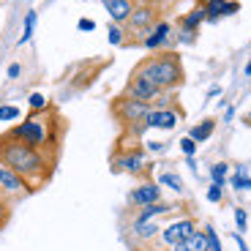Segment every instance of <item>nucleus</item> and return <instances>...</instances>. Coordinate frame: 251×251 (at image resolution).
<instances>
[{"label": "nucleus", "instance_id": "21", "mask_svg": "<svg viewBox=\"0 0 251 251\" xmlns=\"http://www.w3.org/2000/svg\"><path fill=\"white\" fill-rule=\"evenodd\" d=\"M170 251H207V238H205V232H194L191 238H186V240H180L177 246H172Z\"/></svg>", "mask_w": 251, "mask_h": 251}, {"label": "nucleus", "instance_id": "44", "mask_svg": "<svg viewBox=\"0 0 251 251\" xmlns=\"http://www.w3.org/2000/svg\"><path fill=\"white\" fill-rule=\"evenodd\" d=\"M243 76H251V57H249V63L243 66Z\"/></svg>", "mask_w": 251, "mask_h": 251}, {"label": "nucleus", "instance_id": "23", "mask_svg": "<svg viewBox=\"0 0 251 251\" xmlns=\"http://www.w3.org/2000/svg\"><path fill=\"white\" fill-rule=\"evenodd\" d=\"M107 41H109L112 47H123V44H128L126 27H123V25H115V22H109V27H107Z\"/></svg>", "mask_w": 251, "mask_h": 251}, {"label": "nucleus", "instance_id": "45", "mask_svg": "<svg viewBox=\"0 0 251 251\" xmlns=\"http://www.w3.org/2000/svg\"><path fill=\"white\" fill-rule=\"evenodd\" d=\"M246 126H251V112H249V115H246Z\"/></svg>", "mask_w": 251, "mask_h": 251}, {"label": "nucleus", "instance_id": "31", "mask_svg": "<svg viewBox=\"0 0 251 251\" xmlns=\"http://www.w3.org/2000/svg\"><path fill=\"white\" fill-rule=\"evenodd\" d=\"M142 148H145V153H156V156H158V153H167L170 145L164 142V139H145Z\"/></svg>", "mask_w": 251, "mask_h": 251}, {"label": "nucleus", "instance_id": "17", "mask_svg": "<svg viewBox=\"0 0 251 251\" xmlns=\"http://www.w3.org/2000/svg\"><path fill=\"white\" fill-rule=\"evenodd\" d=\"M156 183L161 188H170V191H175V194H186V183H183V177L177 175L175 170H161L156 175Z\"/></svg>", "mask_w": 251, "mask_h": 251}, {"label": "nucleus", "instance_id": "47", "mask_svg": "<svg viewBox=\"0 0 251 251\" xmlns=\"http://www.w3.org/2000/svg\"><path fill=\"white\" fill-rule=\"evenodd\" d=\"M0 200H3V188H0Z\"/></svg>", "mask_w": 251, "mask_h": 251}, {"label": "nucleus", "instance_id": "46", "mask_svg": "<svg viewBox=\"0 0 251 251\" xmlns=\"http://www.w3.org/2000/svg\"><path fill=\"white\" fill-rule=\"evenodd\" d=\"M156 251H170V249H164V246H161V249H156Z\"/></svg>", "mask_w": 251, "mask_h": 251}, {"label": "nucleus", "instance_id": "19", "mask_svg": "<svg viewBox=\"0 0 251 251\" xmlns=\"http://www.w3.org/2000/svg\"><path fill=\"white\" fill-rule=\"evenodd\" d=\"M229 0H205L202 3V8H205V22L207 25H216V22H221L224 19V8Z\"/></svg>", "mask_w": 251, "mask_h": 251}, {"label": "nucleus", "instance_id": "6", "mask_svg": "<svg viewBox=\"0 0 251 251\" xmlns=\"http://www.w3.org/2000/svg\"><path fill=\"white\" fill-rule=\"evenodd\" d=\"M158 22V6H142V3H137L131 11V17L126 19V36H128V41H142L148 33H151V27Z\"/></svg>", "mask_w": 251, "mask_h": 251}, {"label": "nucleus", "instance_id": "25", "mask_svg": "<svg viewBox=\"0 0 251 251\" xmlns=\"http://www.w3.org/2000/svg\"><path fill=\"white\" fill-rule=\"evenodd\" d=\"M22 120V109L17 104H0V123H17Z\"/></svg>", "mask_w": 251, "mask_h": 251}, {"label": "nucleus", "instance_id": "24", "mask_svg": "<svg viewBox=\"0 0 251 251\" xmlns=\"http://www.w3.org/2000/svg\"><path fill=\"white\" fill-rule=\"evenodd\" d=\"M27 107H30V112L41 115V112H47V109H50V99H47L44 93H38V90H33V93L27 96Z\"/></svg>", "mask_w": 251, "mask_h": 251}, {"label": "nucleus", "instance_id": "12", "mask_svg": "<svg viewBox=\"0 0 251 251\" xmlns=\"http://www.w3.org/2000/svg\"><path fill=\"white\" fill-rule=\"evenodd\" d=\"M177 213H180V205H177V202L161 200V202H156V205L139 207L137 213H134L131 224H145V221H158V224H161L164 219H172V216H177Z\"/></svg>", "mask_w": 251, "mask_h": 251}, {"label": "nucleus", "instance_id": "41", "mask_svg": "<svg viewBox=\"0 0 251 251\" xmlns=\"http://www.w3.org/2000/svg\"><path fill=\"white\" fill-rule=\"evenodd\" d=\"M232 120H235V107L229 104V107L224 109V118H221V123H232Z\"/></svg>", "mask_w": 251, "mask_h": 251}, {"label": "nucleus", "instance_id": "14", "mask_svg": "<svg viewBox=\"0 0 251 251\" xmlns=\"http://www.w3.org/2000/svg\"><path fill=\"white\" fill-rule=\"evenodd\" d=\"M99 3L109 14V22H115V25H126V19L131 17L134 6H137L134 0H99Z\"/></svg>", "mask_w": 251, "mask_h": 251}, {"label": "nucleus", "instance_id": "48", "mask_svg": "<svg viewBox=\"0 0 251 251\" xmlns=\"http://www.w3.org/2000/svg\"><path fill=\"white\" fill-rule=\"evenodd\" d=\"M0 3H3V0H0Z\"/></svg>", "mask_w": 251, "mask_h": 251}, {"label": "nucleus", "instance_id": "26", "mask_svg": "<svg viewBox=\"0 0 251 251\" xmlns=\"http://www.w3.org/2000/svg\"><path fill=\"white\" fill-rule=\"evenodd\" d=\"M226 186L232 188V191H240V194H243V191H251V175H229L226 177Z\"/></svg>", "mask_w": 251, "mask_h": 251}, {"label": "nucleus", "instance_id": "11", "mask_svg": "<svg viewBox=\"0 0 251 251\" xmlns=\"http://www.w3.org/2000/svg\"><path fill=\"white\" fill-rule=\"evenodd\" d=\"M126 200H128V205H131L134 210H139V207H148V205L161 202L164 200V188L158 186L156 180H148V177H145V180H139L137 186L128 191V197H126Z\"/></svg>", "mask_w": 251, "mask_h": 251}, {"label": "nucleus", "instance_id": "34", "mask_svg": "<svg viewBox=\"0 0 251 251\" xmlns=\"http://www.w3.org/2000/svg\"><path fill=\"white\" fill-rule=\"evenodd\" d=\"M76 30H79V33H93V30H96V19L82 17L79 22H76Z\"/></svg>", "mask_w": 251, "mask_h": 251}, {"label": "nucleus", "instance_id": "27", "mask_svg": "<svg viewBox=\"0 0 251 251\" xmlns=\"http://www.w3.org/2000/svg\"><path fill=\"white\" fill-rule=\"evenodd\" d=\"M232 216H235V232L246 235L249 232V210L246 207H232Z\"/></svg>", "mask_w": 251, "mask_h": 251}, {"label": "nucleus", "instance_id": "13", "mask_svg": "<svg viewBox=\"0 0 251 251\" xmlns=\"http://www.w3.org/2000/svg\"><path fill=\"white\" fill-rule=\"evenodd\" d=\"M158 93H161V90H158L156 85L148 79V76L139 74V71H131V76H128V82H126V90H123V96H131V99L148 101V104H151Z\"/></svg>", "mask_w": 251, "mask_h": 251}, {"label": "nucleus", "instance_id": "32", "mask_svg": "<svg viewBox=\"0 0 251 251\" xmlns=\"http://www.w3.org/2000/svg\"><path fill=\"white\" fill-rule=\"evenodd\" d=\"M205 200L207 202H221L224 200V186H216V183H210L205 191Z\"/></svg>", "mask_w": 251, "mask_h": 251}, {"label": "nucleus", "instance_id": "2", "mask_svg": "<svg viewBox=\"0 0 251 251\" xmlns=\"http://www.w3.org/2000/svg\"><path fill=\"white\" fill-rule=\"evenodd\" d=\"M134 71H139L142 76L156 85L161 93H175L177 88L183 85V63H180V55L175 50H164V52H153L148 55L145 60H139V66Z\"/></svg>", "mask_w": 251, "mask_h": 251}, {"label": "nucleus", "instance_id": "15", "mask_svg": "<svg viewBox=\"0 0 251 251\" xmlns=\"http://www.w3.org/2000/svg\"><path fill=\"white\" fill-rule=\"evenodd\" d=\"M128 232L139 240V243H156L161 224L158 221H145V224H128Z\"/></svg>", "mask_w": 251, "mask_h": 251}, {"label": "nucleus", "instance_id": "37", "mask_svg": "<svg viewBox=\"0 0 251 251\" xmlns=\"http://www.w3.org/2000/svg\"><path fill=\"white\" fill-rule=\"evenodd\" d=\"M183 164L188 167V172L194 177H200V164H197V156H188V158H183Z\"/></svg>", "mask_w": 251, "mask_h": 251}, {"label": "nucleus", "instance_id": "38", "mask_svg": "<svg viewBox=\"0 0 251 251\" xmlns=\"http://www.w3.org/2000/svg\"><path fill=\"white\" fill-rule=\"evenodd\" d=\"M232 172H235V175H251V164L238 161V164H232Z\"/></svg>", "mask_w": 251, "mask_h": 251}, {"label": "nucleus", "instance_id": "8", "mask_svg": "<svg viewBox=\"0 0 251 251\" xmlns=\"http://www.w3.org/2000/svg\"><path fill=\"white\" fill-rule=\"evenodd\" d=\"M0 188H3V200H8V202L25 200V197H30L36 191V186H30L22 175L8 170L6 164H0Z\"/></svg>", "mask_w": 251, "mask_h": 251}, {"label": "nucleus", "instance_id": "42", "mask_svg": "<svg viewBox=\"0 0 251 251\" xmlns=\"http://www.w3.org/2000/svg\"><path fill=\"white\" fill-rule=\"evenodd\" d=\"M216 96H221V85H210V88H207V93H205V99L210 101V99H216Z\"/></svg>", "mask_w": 251, "mask_h": 251}, {"label": "nucleus", "instance_id": "16", "mask_svg": "<svg viewBox=\"0 0 251 251\" xmlns=\"http://www.w3.org/2000/svg\"><path fill=\"white\" fill-rule=\"evenodd\" d=\"M202 25H205V8H202V6H194L191 11L180 14V19H177V30H191V33H197Z\"/></svg>", "mask_w": 251, "mask_h": 251}, {"label": "nucleus", "instance_id": "20", "mask_svg": "<svg viewBox=\"0 0 251 251\" xmlns=\"http://www.w3.org/2000/svg\"><path fill=\"white\" fill-rule=\"evenodd\" d=\"M232 175V164L226 161H216L207 167V177H210V183H216V186H224L226 188V177Z\"/></svg>", "mask_w": 251, "mask_h": 251}, {"label": "nucleus", "instance_id": "18", "mask_svg": "<svg viewBox=\"0 0 251 251\" xmlns=\"http://www.w3.org/2000/svg\"><path fill=\"white\" fill-rule=\"evenodd\" d=\"M216 123H219L216 118H205L202 123H197V126H191V128H188V137L194 139L197 145L207 142V139L213 137V131H216Z\"/></svg>", "mask_w": 251, "mask_h": 251}, {"label": "nucleus", "instance_id": "3", "mask_svg": "<svg viewBox=\"0 0 251 251\" xmlns=\"http://www.w3.org/2000/svg\"><path fill=\"white\" fill-rule=\"evenodd\" d=\"M8 139H17V142L27 145V148H36V151H44L50 153L55 148V131H52V120L47 118L44 112L41 115H27L25 120H19L8 128L6 134ZM52 156V153H50Z\"/></svg>", "mask_w": 251, "mask_h": 251}, {"label": "nucleus", "instance_id": "22", "mask_svg": "<svg viewBox=\"0 0 251 251\" xmlns=\"http://www.w3.org/2000/svg\"><path fill=\"white\" fill-rule=\"evenodd\" d=\"M36 22H38V11H27L25 19H22V36L17 38V47H25L27 41L33 38V33H36Z\"/></svg>", "mask_w": 251, "mask_h": 251}, {"label": "nucleus", "instance_id": "28", "mask_svg": "<svg viewBox=\"0 0 251 251\" xmlns=\"http://www.w3.org/2000/svg\"><path fill=\"white\" fill-rule=\"evenodd\" d=\"M202 232H205V238H207V251H224V243H221V238H219L213 224H205Z\"/></svg>", "mask_w": 251, "mask_h": 251}, {"label": "nucleus", "instance_id": "1", "mask_svg": "<svg viewBox=\"0 0 251 251\" xmlns=\"http://www.w3.org/2000/svg\"><path fill=\"white\" fill-rule=\"evenodd\" d=\"M0 164H6L8 170H14L17 175H22L30 186L44 183L52 175V156L36 148L17 142V139L0 137Z\"/></svg>", "mask_w": 251, "mask_h": 251}, {"label": "nucleus", "instance_id": "39", "mask_svg": "<svg viewBox=\"0 0 251 251\" xmlns=\"http://www.w3.org/2000/svg\"><path fill=\"white\" fill-rule=\"evenodd\" d=\"M238 11H240V3H238V0H229L226 8H224V17H235Z\"/></svg>", "mask_w": 251, "mask_h": 251}, {"label": "nucleus", "instance_id": "43", "mask_svg": "<svg viewBox=\"0 0 251 251\" xmlns=\"http://www.w3.org/2000/svg\"><path fill=\"white\" fill-rule=\"evenodd\" d=\"M134 3H142V6H161L164 0H134Z\"/></svg>", "mask_w": 251, "mask_h": 251}, {"label": "nucleus", "instance_id": "4", "mask_svg": "<svg viewBox=\"0 0 251 251\" xmlns=\"http://www.w3.org/2000/svg\"><path fill=\"white\" fill-rule=\"evenodd\" d=\"M153 170H156V164L145 161V148L142 145H134V148H128V151L112 156V172L115 175L123 172V175H134V177H142L145 180Z\"/></svg>", "mask_w": 251, "mask_h": 251}, {"label": "nucleus", "instance_id": "33", "mask_svg": "<svg viewBox=\"0 0 251 251\" xmlns=\"http://www.w3.org/2000/svg\"><path fill=\"white\" fill-rule=\"evenodd\" d=\"M194 41H197V33H191V30H175V44L191 47Z\"/></svg>", "mask_w": 251, "mask_h": 251}, {"label": "nucleus", "instance_id": "5", "mask_svg": "<svg viewBox=\"0 0 251 251\" xmlns=\"http://www.w3.org/2000/svg\"><path fill=\"white\" fill-rule=\"evenodd\" d=\"M194 232H200V221H197L194 216H175V219H170L167 224H161V232H158L156 243H161L164 249H172V246H177L180 240L191 238Z\"/></svg>", "mask_w": 251, "mask_h": 251}, {"label": "nucleus", "instance_id": "35", "mask_svg": "<svg viewBox=\"0 0 251 251\" xmlns=\"http://www.w3.org/2000/svg\"><path fill=\"white\" fill-rule=\"evenodd\" d=\"M6 76L8 79H19V76H22V63H8V69H6Z\"/></svg>", "mask_w": 251, "mask_h": 251}, {"label": "nucleus", "instance_id": "29", "mask_svg": "<svg viewBox=\"0 0 251 251\" xmlns=\"http://www.w3.org/2000/svg\"><path fill=\"white\" fill-rule=\"evenodd\" d=\"M177 148H180L183 158H188V156H197V148H200V145H197L194 139H191V137L186 134V137H180V139H177Z\"/></svg>", "mask_w": 251, "mask_h": 251}, {"label": "nucleus", "instance_id": "9", "mask_svg": "<svg viewBox=\"0 0 251 251\" xmlns=\"http://www.w3.org/2000/svg\"><path fill=\"white\" fill-rule=\"evenodd\" d=\"M180 120H183V109L177 104H172V107H164V109H151L142 126H145V131L167 134V131H175Z\"/></svg>", "mask_w": 251, "mask_h": 251}, {"label": "nucleus", "instance_id": "30", "mask_svg": "<svg viewBox=\"0 0 251 251\" xmlns=\"http://www.w3.org/2000/svg\"><path fill=\"white\" fill-rule=\"evenodd\" d=\"M172 104H177L175 93H158L156 99L151 101V109H164V107H172Z\"/></svg>", "mask_w": 251, "mask_h": 251}, {"label": "nucleus", "instance_id": "10", "mask_svg": "<svg viewBox=\"0 0 251 251\" xmlns=\"http://www.w3.org/2000/svg\"><path fill=\"white\" fill-rule=\"evenodd\" d=\"M148 52H164V50H175V27L167 19H158L151 27V33L139 41Z\"/></svg>", "mask_w": 251, "mask_h": 251}, {"label": "nucleus", "instance_id": "7", "mask_svg": "<svg viewBox=\"0 0 251 251\" xmlns=\"http://www.w3.org/2000/svg\"><path fill=\"white\" fill-rule=\"evenodd\" d=\"M148 112H151V104H148V101L131 99V96H120V99L115 101V115H118V120L123 123L126 131L142 126L145 118H148Z\"/></svg>", "mask_w": 251, "mask_h": 251}, {"label": "nucleus", "instance_id": "40", "mask_svg": "<svg viewBox=\"0 0 251 251\" xmlns=\"http://www.w3.org/2000/svg\"><path fill=\"white\" fill-rule=\"evenodd\" d=\"M229 238L235 240V243H238V251H249V246H246V240H243V235H238V232H232L229 235Z\"/></svg>", "mask_w": 251, "mask_h": 251}, {"label": "nucleus", "instance_id": "36", "mask_svg": "<svg viewBox=\"0 0 251 251\" xmlns=\"http://www.w3.org/2000/svg\"><path fill=\"white\" fill-rule=\"evenodd\" d=\"M8 216H11V202H8V200H0V226L8 221Z\"/></svg>", "mask_w": 251, "mask_h": 251}]
</instances>
